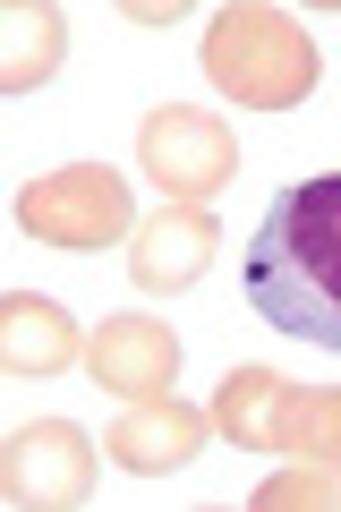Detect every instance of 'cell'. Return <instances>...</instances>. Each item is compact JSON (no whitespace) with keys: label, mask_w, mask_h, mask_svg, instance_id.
Listing matches in <instances>:
<instances>
[{"label":"cell","mask_w":341,"mask_h":512,"mask_svg":"<svg viewBox=\"0 0 341 512\" xmlns=\"http://www.w3.org/2000/svg\"><path fill=\"white\" fill-rule=\"evenodd\" d=\"M239 291L273 333L341 350V171H316L273 197V214L248 239Z\"/></svg>","instance_id":"6da1fadb"},{"label":"cell","mask_w":341,"mask_h":512,"mask_svg":"<svg viewBox=\"0 0 341 512\" xmlns=\"http://www.w3.org/2000/svg\"><path fill=\"white\" fill-rule=\"evenodd\" d=\"M18 222L35 239H52V248H120V239H137V205H128L120 171H103V163H69L52 180H35L18 197Z\"/></svg>","instance_id":"7a4b0ae2"},{"label":"cell","mask_w":341,"mask_h":512,"mask_svg":"<svg viewBox=\"0 0 341 512\" xmlns=\"http://www.w3.org/2000/svg\"><path fill=\"white\" fill-rule=\"evenodd\" d=\"M137 163H145L154 188H171L180 205H197V197H214V188H231L239 137L197 103H162L154 120H145V137H137Z\"/></svg>","instance_id":"3957f363"},{"label":"cell","mask_w":341,"mask_h":512,"mask_svg":"<svg viewBox=\"0 0 341 512\" xmlns=\"http://www.w3.org/2000/svg\"><path fill=\"white\" fill-rule=\"evenodd\" d=\"M0 487L18 504H86L94 495V444L69 419H35L0 444Z\"/></svg>","instance_id":"277c9868"},{"label":"cell","mask_w":341,"mask_h":512,"mask_svg":"<svg viewBox=\"0 0 341 512\" xmlns=\"http://www.w3.org/2000/svg\"><path fill=\"white\" fill-rule=\"evenodd\" d=\"M222 248V222L197 214V205H171V214L137 222V239H128V265H137L145 291H188V282L205 274V256Z\"/></svg>","instance_id":"5b68a950"},{"label":"cell","mask_w":341,"mask_h":512,"mask_svg":"<svg viewBox=\"0 0 341 512\" xmlns=\"http://www.w3.org/2000/svg\"><path fill=\"white\" fill-rule=\"evenodd\" d=\"M205 436H214L205 410H188V402H137V410H120V427H111V461L137 470V478H162V470H180V461H197Z\"/></svg>","instance_id":"8992f818"},{"label":"cell","mask_w":341,"mask_h":512,"mask_svg":"<svg viewBox=\"0 0 341 512\" xmlns=\"http://www.w3.org/2000/svg\"><path fill=\"white\" fill-rule=\"evenodd\" d=\"M77 359V325L60 299H35V291H9L0 299V367L18 376H52V367Z\"/></svg>","instance_id":"52a82bcc"},{"label":"cell","mask_w":341,"mask_h":512,"mask_svg":"<svg viewBox=\"0 0 341 512\" xmlns=\"http://www.w3.org/2000/svg\"><path fill=\"white\" fill-rule=\"evenodd\" d=\"M171 367H180V342H171L154 316H120V325H103V342H94V376H103L111 393H162Z\"/></svg>","instance_id":"ba28073f"},{"label":"cell","mask_w":341,"mask_h":512,"mask_svg":"<svg viewBox=\"0 0 341 512\" xmlns=\"http://www.w3.org/2000/svg\"><path fill=\"white\" fill-rule=\"evenodd\" d=\"M52 52H60V18H52V9H26L18 35H9V60H0V86H9V94L43 86V77H52Z\"/></svg>","instance_id":"9c48e42d"}]
</instances>
